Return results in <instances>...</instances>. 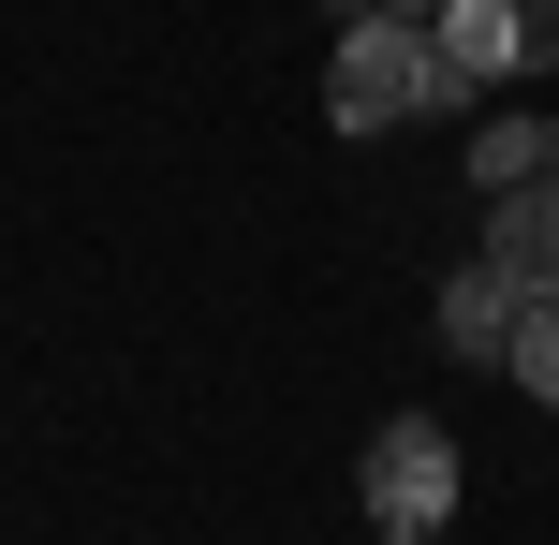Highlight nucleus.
<instances>
[{
    "instance_id": "1",
    "label": "nucleus",
    "mask_w": 559,
    "mask_h": 545,
    "mask_svg": "<svg viewBox=\"0 0 559 545\" xmlns=\"http://www.w3.org/2000/svg\"><path fill=\"white\" fill-rule=\"evenodd\" d=\"M324 104H338V133H397V118H456L472 88L442 74V29L427 15H354L338 59H324Z\"/></svg>"
},
{
    "instance_id": "2",
    "label": "nucleus",
    "mask_w": 559,
    "mask_h": 545,
    "mask_svg": "<svg viewBox=\"0 0 559 545\" xmlns=\"http://www.w3.org/2000/svg\"><path fill=\"white\" fill-rule=\"evenodd\" d=\"M442 74L456 88H501V74H559V0H442Z\"/></svg>"
},
{
    "instance_id": "3",
    "label": "nucleus",
    "mask_w": 559,
    "mask_h": 545,
    "mask_svg": "<svg viewBox=\"0 0 559 545\" xmlns=\"http://www.w3.org/2000/svg\"><path fill=\"white\" fill-rule=\"evenodd\" d=\"M354 487H368V517H383V531H442V501H456V442L427 428V413H397V428L368 442Z\"/></svg>"
},
{
    "instance_id": "4",
    "label": "nucleus",
    "mask_w": 559,
    "mask_h": 545,
    "mask_svg": "<svg viewBox=\"0 0 559 545\" xmlns=\"http://www.w3.org/2000/svg\"><path fill=\"white\" fill-rule=\"evenodd\" d=\"M486 265L515 295H559V177H501L486 192Z\"/></svg>"
},
{
    "instance_id": "5",
    "label": "nucleus",
    "mask_w": 559,
    "mask_h": 545,
    "mask_svg": "<svg viewBox=\"0 0 559 545\" xmlns=\"http://www.w3.org/2000/svg\"><path fill=\"white\" fill-rule=\"evenodd\" d=\"M515 310H531V295H515L501 265H456V281H442V340H456V354H501Z\"/></svg>"
},
{
    "instance_id": "6",
    "label": "nucleus",
    "mask_w": 559,
    "mask_h": 545,
    "mask_svg": "<svg viewBox=\"0 0 559 545\" xmlns=\"http://www.w3.org/2000/svg\"><path fill=\"white\" fill-rule=\"evenodd\" d=\"M501 369L531 383V399H559V295H531V310H515V340H501Z\"/></svg>"
},
{
    "instance_id": "7",
    "label": "nucleus",
    "mask_w": 559,
    "mask_h": 545,
    "mask_svg": "<svg viewBox=\"0 0 559 545\" xmlns=\"http://www.w3.org/2000/svg\"><path fill=\"white\" fill-rule=\"evenodd\" d=\"M354 15H442V0H354Z\"/></svg>"
},
{
    "instance_id": "8",
    "label": "nucleus",
    "mask_w": 559,
    "mask_h": 545,
    "mask_svg": "<svg viewBox=\"0 0 559 545\" xmlns=\"http://www.w3.org/2000/svg\"><path fill=\"white\" fill-rule=\"evenodd\" d=\"M383 545H442V531H383Z\"/></svg>"
}]
</instances>
